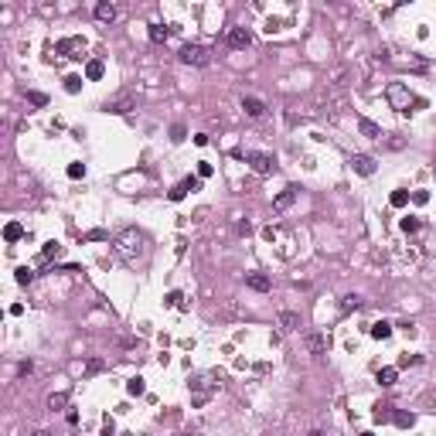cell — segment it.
I'll return each mask as SVG.
<instances>
[{
  "label": "cell",
  "mask_w": 436,
  "mask_h": 436,
  "mask_svg": "<svg viewBox=\"0 0 436 436\" xmlns=\"http://www.w3.org/2000/svg\"><path fill=\"white\" fill-rule=\"evenodd\" d=\"M126 392H130V395H144V392H146L144 378H140V375H137V378H130V382H126Z\"/></svg>",
  "instance_id": "22"
},
{
  "label": "cell",
  "mask_w": 436,
  "mask_h": 436,
  "mask_svg": "<svg viewBox=\"0 0 436 436\" xmlns=\"http://www.w3.org/2000/svg\"><path fill=\"white\" fill-rule=\"evenodd\" d=\"M34 436H51V433H48V430H38V433H34Z\"/></svg>",
  "instance_id": "38"
},
{
  "label": "cell",
  "mask_w": 436,
  "mask_h": 436,
  "mask_svg": "<svg viewBox=\"0 0 436 436\" xmlns=\"http://www.w3.org/2000/svg\"><path fill=\"white\" fill-rule=\"evenodd\" d=\"M406 201H409V194H406V191H395V194H392V205H395V208H402Z\"/></svg>",
  "instance_id": "30"
},
{
  "label": "cell",
  "mask_w": 436,
  "mask_h": 436,
  "mask_svg": "<svg viewBox=\"0 0 436 436\" xmlns=\"http://www.w3.org/2000/svg\"><path fill=\"white\" fill-rule=\"evenodd\" d=\"M293 198H296V188H287V191H280V194H276V201H273V208H276V212L290 208V205H293Z\"/></svg>",
  "instance_id": "12"
},
{
  "label": "cell",
  "mask_w": 436,
  "mask_h": 436,
  "mask_svg": "<svg viewBox=\"0 0 436 436\" xmlns=\"http://www.w3.org/2000/svg\"><path fill=\"white\" fill-rule=\"evenodd\" d=\"M245 164H249L256 174H269V170L276 167V160H273L269 153H256V150H252V153H245Z\"/></svg>",
  "instance_id": "4"
},
{
  "label": "cell",
  "mask_w": 436,
  "mask_h": 436,
  "mask_svg": "<svg viewBox=\"0 0 436 436\" xmlns=\"http://www.w3.org/2000/svg\"><path fill=\"white\" fill-rule=\"evenodd\" d=\"M140 245H144V235H140L137 228H130V232H123V235L116 239V252H120L123 259H137Z\"/></svg>",
  "instance_id": "1"
},
{
  "label": "cell",
  "mask_w": 436,
  "mask_h": 436,
  "mask_svg": "<svg viewBox=\"0 0 436 436\" xmlns=\"http://www.w3.org/2000/svg\"><path fill=\"white\" fill-rule=\"evenodd\" d=\"M362 436H375V433H362Z\"/></svg>",
  "instance_id": "40"
},
{
  "label": "cell",
  "mask_w": 436,
  "mask_h": 436,
  "mask_svg": "<svg viewBox=\"0 0 436 436\" xmlns=\"http://www.w3.org/2000/svg\"><path fill=\"white\" fill-rule=\"evenodd\" d=\"M167 307H181V293H177V290L167 293Z\"/></svg>",
  "instance_id": "35"
},
{
  "label": "cell",
  "mask_w": 436,
  "mask_h": 436,
  "mask_svg": "<svg viewBox=\"0 0 436 436\" xmlns=\"http://www.w3.org/2000/svg\"><path fill=\"white\" fill-rule=\"evenodd\" d=\"M198 188H201V177H184V181H181V184L170 191V201H181L188 191H198Z\"/></svg>",
  "instance_id": "7"
},
{
  "label": "cell",
  "mask_w": 436,
  "mask_h": 436,
  "mask_svg": "<svg viewBox=\"0 0 436 436\" xmlns=\"http://www.w3.org/2000/svg\"><path fill=\"white\" fill-rule=\"evenodd\" d=\"M58 252H62V245H58V242H48V245L41 249V263H48V259H51V256H58Z\"/></svg>",
  "instance_id": "23"
},
{
  "label": "cell",
  "mask_w": 436,
  "mask_h": 436,
  "mask_svg": "<svg viewBox=\"0 0 436 436\" xmlns=\"http://www.w3.org/2000/svg\"><path fill=\"white\" fill-rule=\"evenodd\" d=\"M167 34H170V31H167L164 24H150V41H153V45H164Z\"/></svg>",
  "instance_id": "17"
},
{
  "label": "cell",
  "mask_w": 436,
  "mask_h": 436,
  "mask_svg": "<svg viewBox=\"0 0 436 436\" xmlns=\"http://www.w3.org/2000/svg\"><path fill=\"white\" fill-rule=\"evenodd\" d=\"M245 283H249L252 290H259V293H266L269 287H273V283H269V276H263V273H249V276H245Z\"/></svg>",
  "instance_id": "11"
},
{
  "label": "cell",
  "mask_w": 436,
  "mask_h": 436,
  "mask_svg": "<svg viewBox=\"0 0 436 436\" xmlns=\"http://www.w3.org/2000/svg\"><path fill=\"white\" fill-rule=\"evenodd\" d=\"M412 201H416V205H426V201H430V191H416Z\"/></svg>",
  "instance_id": "33"
},
{
  "label": "cell",
  "mask_w": 436,
  "mask_h": 436,
  "mask_svg": "<svg viewBox=\"0 0 436 436\" xmlns=\"http://www.w3.org/2000/svg\"><path fill=\"white\" fill-rule=\"evenodd\" d=\"M371 338H375V341H385V338H392V324H388V320H378V324H371Z\"/></svg>",
  "instance_id": "15"
},
{
  "label": "cell",
  "mask_w": 436,
  "mask_h": 436,
  "mask_svg": "<svg viewBox=\"0 0 436 436\" xmlns=\"http://www.w3.org/2000/svg\"><path fill=\"white\" fill-rule=\"evenodd\" d=\"M116 433V423H113V419H106V423H102V436H113Z\"/></svg>",
  "instance_id": "37"
},
{
  "label": "cell",
  "mask_w": 436,
  "mask_h": 436,
  "mask_svg": "<svg viewBox=\"0 0 436 436\" xmlns=\"http://www.w3.org/2000/svg\"><path fill=\"white\" fill-rule=\"evenodd\" d=\"M242 109H245V116L259 120V116L266 113V102H263V99H256V96H245V99H242Z\"/></svg>",
  "instance_id": "8"
},
{
  "label": "cell",
  "mask_w": 436,
  "mask_h": 436,
  "mask_svg": "<svg viewBox=\"0 0 436 436\" xmlns=\"http://www.w3.org/2000/svg\"><path fill=\"white\" fill-rule=\"evenodd\" d=\"M31 280H34V273H31L27 266H21V269H17V283H21V287H27Z\"/></svg>",
  "instance_id": "25"
},
{
  "label": "cell",
  "mask_w": 436,
  "mask_h": 436,
  "mask_svg": "<svg viewBox=\"0 0 436 436\" xmlns=\"http://www.w3.org/2000/svg\"><path fill=\"white\" fill-rule=\"evenodd\" d=\"M21 235H24V228H21L17 221H7V225H3V239H7V242H17Z\"/></svg>",
  "instance_id": "18"
},
{
  "label": "cell",
  "mask_w": 436,
  "mask_h": 436,
  "mask_svg": "<svg viewBox=\"0 0 436 436\" xmlns=\"http://www.w3.org/2000/svg\"><path fill=\"white\" fill-rule=\"evenodd\" d=\"M27 102H31V106H45L48 96H45V92H27Z\"/></svg>",
  "instance_id": "28"
},
{
  "label": "cell",
  "mask_w": 436,
  "mask_h": 436,
  "mask_svg": "<svg viewBox=\"0 0 436 436\" xmlns=\"http://www.w3.org/2000/svg\"><path fill=\"white\" fill-rule=\"evenodd\" d=\"M395 426H412V416H406V412H399V416H395Z\"/></svg>",
  "instance_id": "34"
},
{
  "label": "cell",
  "mask_w": 436,
  "mask_h": 436,
  "mask_svg": "<svg viewBox=\"0 0 436 436\" xmlns=\"http://www.w3.org/2000/svg\"><path fill=\"white\" fill-rule=\"evenodd\" d=\"M69 177H85V167L82 164H69Z\"/></svg>",
  "instance_id": "31"
},
{
  "label": "cell",
  "mask_w": 436,
  "mask_h": 436,
  "mask_svg": "<svg viewBox=\"0 0 436 436\" xmlns=\"http://www.w3.org/2000/svg\"><path fill=\"white\" fill-rule=\"evenodd\" d=\"M351 167H355V174H362V177H371V174H375V160H371L368 153H355V157H351Z\"/></svg>",
  "instance_id": "6"
},
{
  "label": "cell",
  "mask_w": 436,
  "mask_h": 436,
  "mask_svg": "<svg viewBox=\"0 0 436 436\" xmlns=\"http://www.w3.org/2000/svg\"><path fill=\"white\" fill-rule=\"evenodd\" d=\"M225 41H228V45H232V48H239V51H242V48H249V45H252V34H249V31H245V27H232V31H228V38H225Z\"/></svg>",
  "instance_id": "5"
},
{
  "label": "cell",
  "mask_w": 436,
  "mask_h": 436,
  "mask_svg": "<svg viewBox=\"0 0 436 436\" xmlns=\"http://www.w3.org/2000/svg\"><path fill=\"white\" fill-rule=\"evenodd\" d=\"M133 109V99L130 96H120V99H109L106 102V113H116V116H123V113H130Z\"/></svg>",
  "instance_id": "9"
},
{
  "label": "cell",
  "mask_w": 436,
  "mask_h": 436,
  "mask_svg": "<svg viewBox=\"0 0 436 436\" xmlns=\"http://www.w3.org/2000/svg\"><path fill=\"white\" fill-rule=\"evenodd\" d=\"M388 102H392L399 113H409V106H416V96H412L406 85H399V82H395V85L388 89Z\"/></svg>",
  "instance_id": "3"
},
{
  "label": "cell",
  "mask_w": 436,
  "mask_h": 436,
  "mask_svg": "<svg viewBox=\"0 0 436 436\" xmlns=\"http://www.w3.org/2000/svg\"><path fill=\"white\" fill-rule=\"evenodd\" d=\"M280 324H283V331H293L296 327V314H280Z\"/></svg>",
  "instance_id": "27"
},
{
  "label": "cell",
  "mask_w": 436,
  "mask_h": 436,
  "mask_svg": "<svg viewBox=\"0 0 436 436\" xmlns=\"http://www.w3.org/2000/svg\"><path fill=\"white\" fill-rule=\"evenodd\" d=\"M177 58H181L184 65H198V69L212 62V55H208V48H205V45H184V48L177 51Z\"/></svg>",
  "instance_id": "2"
},
{
  "label": "cell",
  "mask_w": 436,
  "mask_h": 436,
  "mask_svg": "<svg viewBox=\"0 0 436 436\" xmlns=\"http://www.w3.org/2000/svg\"><path fill=\"white\" fill-rule=\"evenodd\" d=\"M69 406V392H55V395H48V409L55 412V409H65Z\"/></svg>",
  "instance_id": "19"
},
{
  "label": "cell",
  "mask_w": 436,
  "mask_h": 436,
  "mask_svg": "<svg viewBox=\"0 0 436 436\" xmlns=\"http://www.w3.org/2000/svg\"><path fill=\"white\" fill-rule=\"evenodd\" d=\"M102 75H106V65H102L99 58H89V62H85V78L96 82V78H102Z\"/></svg>",
  "instance_id": "13"
},
{
  "label": "cell",
  "mask_w": 436,
  "mask_h": 436,
  "mask_svg": "<svg viewBox=\"0 0 436 436\" xmlns=\"http://www.w3.org/2000/svg\"><path fill=\"white\" fill-rule=\"evenodd\" d=\"M96 21H102V24H109V21H116V7L113 3H96Z\"/></svg>",
  "instance_id": "10"
},
{
  "label": "cell",
  "mask_w": 436,
  "mask_h": 436,
  "mask_svg": "<svg viewBox=\"0 0 436 436\" xmlns=\"http://www.w3.org/2000/svg\"><path fill=\"white\" fill-rule=\"evenodd\" d=\"M307 348H310L314 355H324V351H327V338H320V334H310V338H307Z\"/></svg>",
  "instance_id": "16"
},
{
  "label": "cell",
  "mask_w": 436,
  "mask_h": 436,
  "mask_svg": "<svg viewBox=\"0 0 436 436\" xmlns=\"http://www.w3.org/2000/svg\"><path fill=\"white\" fill-rule=\"evenodd\" d=\"M82 89V75H69L65 78V92H78Z\"/></svg>",
  "instance_id": "24"
},
{
  "label": "cell",
  "mask_w": 436,
  "mask_h": 436,
  "mask_svg": "<svg viewBox=\"0 0 436 436\" xmlns=\"http://www.w3.org/2000/svg\"><path fill=\"white\" fill-rule=\"evenodd\" d=\"M31 371H34V364H31V362H21V364H17V375H31Z\"/></svg>",
  "instance_id": "36"
},
{
  "label": "cell",
  "mask_w": 436,
  "mask_h": 436,
  "mask_svg": "<svg viewBox=\"0 0 436 436\" xmlns=\"http://www.w3.org/2000/svg\"><path fill=\"white\" fill-rule=\"evenodd\" d=\"M358 130H362L364 137H371V140H378V137H382V130H378L371 120H358Z\"/></svg>",
  "instance_id": "20"
},
{
  "label": "cell",
  "mask_w": 436,
  "mask_h": 436,
  "mask_svg": "<svg viewBox=\"0 0 436 436\" xmlns=\"http://www.w3.org/2000/svg\"><path fill=\"white\" fill-rule=\"evenodd\" d=\"M212 170H215L212 164H198V177H212Z\"/></svg>",
  "instance_id": "32"
},
{
  "label": "cell",
  "mask_w": 436,
  "mask_h": 436,
  "mask_svg": "<svg viewBox=\"0 0 436 436\" xmlns=\"http://www.w3.org/2000/svg\"><path fill=\"white\" fill-rule=\"evenodd\" d=\"M358 307H362V296L358 293H348L344 296V310H358Z\"/></svg>",
  "instance_id": "26"
},
{
  "label": "cell",
  "mask_w": 436,
  "mask_h": 436,
  "mask_svg": "<svg viewBox=\"0 0 436 436\" xmlns=\"http://www.w3.org/2000/svg\"><path fill=\"white\" fill-rule=\"evenodd\" d=\"M395 378H399L395 368H382V371H378V385H395Z\"/></svg>",
  "instance_id": "21"
},
{
  "label": "cell",
  "mask_w": 436,
  "mask_h": 436,
  "mask_svg": "<svg viewBox=\"0 0 436 436\" xmlns=\"http://www.w3.org/2000/svg\"><path fill=\"white\" fill-rule=\"evenodd\" d=\"M65 51H85V41H82V38H65V41H58V55H65Z\"/></svg>",
  "instance_id": "14"
},
{
  "label": "cell",
  "mask_w": 436,
  "mask_h": 436,
  "mask_svg": "<svg viewBox=\"0 0 436 436\" xmlns=\"http://www.w3.org/2000/svg\"><path fill=\"white\" fill-rule=\"evenodd\" d=\"M402 232H419V218H402Z\"/></svg>",
  "instance_id": "29"
},
{
  "label": "cell",
  "mask_w": 436,
  "mask_h": 436,
  "mask_svg": "<svg viewBox=\"0 0 436 436\" xmlns=\"http://www.w3.org/2000/svg\"><path fill=\"white\" fill-rule=\"evenodd\" d=\"M310 436H324V433H320V430H314V433H310Z\"/></svg>",
  "instance_id": "39"
}]
</instances>
